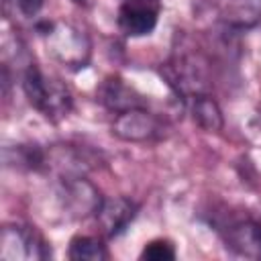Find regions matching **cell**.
<instances>
[{
    "instance_id": "cell-8",
    "label": "cell",
    "mask_w": 261,
    "mask_h": 261,
    "mask_svg": "<svg viewBox=\"0 0 261 261\" xmlns=\"http://www.w3.org/2000/svg\"><path fill=\"white\" fill-rule=\"evenodd\" d=\"M137 210L139 206L133 200L118 196V198H104L94 216L100 224V230L112 239L126 230V226L137 216Z\"/></svg>"
},
{
    "instance_id": "cell-1",
    "label": "cell",
    "mask_w": 261,
    "mask_h": 261,
    "mask_svg": "<svg viewBox=\"0 0 261 261\" xmlns=\"http://www.w3.org/2000/svg\"><path fill=\"white\" fill-rule=\"evenodd\" d=\"M22 90L33 108H37L51 122L65 118L73 106L67 86L57 77L45 75L33 61L22 69Z\"/></svg>"
},
{
    "instance_id": "cell-4",
    "label": "cell",
    "mask_w": 261,
    "mask_h": 261,
    "mask_svg": "<svg viewBox=\"0 0 261 261\" xmlns=\"http://www.w3.org/2000/svg\"><path fill=\"white\" fill-rule=\"evenodd\" d=\"M112 133L122 141L145 143V141H155L163 135V122L157 114L149 112L147 106L126 108L114 114Z\"/></svg>"
},
{
    "instance_id": "cell-10",
    "label": "cell",
    "mask_w": 261,
    "mask_h": 261,
    "mask_svg": "<svg viewBox=\"0 0 261 261\" xmlns=\"http://www.w3.org/2000/svg\"><path fill=\"white\" fill-rule=\"evenodd\" d=\"M192 114H194V120L204 130H220L222 128L220 108L208 94H200V96L192 98Z\"/></svg>"
},
{
    "instance_id": "cell-5",
    "label": "cell",
    "mask_w": 261,
    "mask_h": 261,
    "mask_svg": "<svg viewBox=\"0 0 261 261\" xmlns=\"http://www.w3.org/2000/svg\"><path fill=\"white\" fill-rule=\"evenodd\" d=\"M59 198L63 208L75 216V218H86L90 214H96L102 196L98 188L86 179V175H71V177H61L59 179Z\"/></svg>"
},
{
    "instance_id": "cell-13",
    "label": "cell",
    "mask_w": 261,
    "mask_h": 261,
    "mask_svg": "<svg viewBox=\"0 0 261 261\" xmlns=\"http://www.w3.org/2000/svg\"><path fill=\"white\" fill-rule=\"evenodd\" d=\"M4 2H6L8 8H12L14 12H18L24 18L37 16L41 6H43V0H4Z\"/></svg>"
},
{
    "instance_id": "cell-2",
    "label": "cell",
    "mask_w": 261,
    "mask_h": 261,
    "mask_svg": "<svg viewBox=\"0 0 261 261\" xmlns=\"http://www.w3.org/2000/svg\"><path fill=\"white\" fill-rule=\"evenodd\" d=\"M37 31L53 59L67 67H84L90 59V41L86 33L71 22L63 20H41Z\"/></svg>"
},
{
    "instance_id": "cell-11",
    "label": "cell",
    "mask_w": 261,
    "mask_h": 261,
    "mask_svg": "<svg viewBox=\"0 0 261 261\" xmlns=\"http://www.w3.org/2000/svg\"><path fill=\"white\" fill-rule=\"evenodd\" d=\"M69 259L73 261H104L108 259V251L96 237H75L69 243Z\"/></svg>"
},
{
    "instance_id": "cell-6",
    "label": "cell",
    "mask_w": 261,
    "mask_h": 261,
    "mask_svg": "<svg viewBox=\"0 0 261 261\" xmlns=\"http://www.w3.org/2000/svg\"><path fill=\"white\" fill-rule=\"evenodd\" d=\"M159 12V0H124L118 8L116 22L126 37H145L155 31Z\"/></svg>"
},
{
    "instance_id": "cell-12",
    "label": "cell",
    "mask_w": 261,
    "mask_h": 261,
    "mask_svg": "<svg viewBox=\"0 0 261 261\" xmlns=\"http://www.w3.org/2000/svg\"><path fill=\"white\" fill-rule=\"evenodd\" d=\"M143 259H151V261H169L175 257V249L169 241H163V239H157V241H151L149 245H145L143 253H141Z\"/></svg>"
},
{
    "instance_id": "cell-14",
    "label": "cell",
    "mask_w": 261,
    "mask_h": 261,
    "mask_svg": "<svg viewBox=\"0 0 261 261\" xmlns=\"http://www.w3.org/2000/svg\"><path fill=\"white\" fill-rule=\"evenodd\" d=\"M75 2H77V4H86V0H75Z\"/></svg>"
},
{
    "instance_id": "cell-9",
    "label": "cell",
    "mask_w": 261,
    "mask_h": 261,
    "mask_svg": "<svg viewBox=\"0 0 261 261\" xmlns=\"http://www.w3.org/2000/svg\"><path fill=\"white\" fill-rule=\"evenodd\" d=\"M220 20L234 29H247L261 20V0H212Z\"/></svg>"
},
{
    "instance_id": "cell-7",
    "label": "cell",
    "mask_w": 261,
    "mask_h": 261,
    "mask_svg": "<svg viewBox=\"0 0 261 261\" xmlns=\"http://www.w3.org/2000/svg\"><path fill=\"white\" fill-rule=\"evenodd\" d=\"M226 249L241 257L261 259V224L251 218H237L222 228Z\"/></svg>"
},
{
    "instance_id": "cell-3",
    "label": "cell",
    "mask_w": 261,
    "mask_h": 261,
    "mask_svg": "<svg viewBox=\"0 0 261 261\" xmlns=\"http://www.w3.org/2000/svg\"><path fill=\"white\" fill-rule=\"evenodd\" d=\"M51 255L43 234L29 224L10 222L0 232V259L2 261H43Z\"/></svg>"
}]
</instances>
